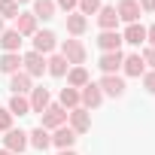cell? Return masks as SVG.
Here are the masks:
<instances>
[{"instance_id": "1", "label": "cell", "mask_w": 155, "mask_h": 155, "mask_svg": "<svg viewBox=\"0 0 155 155\" xmlns=\"http://www.w3.org/2000/svg\"><path fill=\"white\" fill-rule=\"evenodd\" d=\"M58 55H64L70 67H82V64H85V46H82L79 40H64Z\"/></svg>"}, {"instance_id": "2", "label": "cell", "mask_w": 155, "mask_h": 155, "mask_svg": "<svg viewBox=\"0 0 155 155\" xmlns=\"http://www.w3.org/2000/svg\"><path fill=\"white\" fill-rule=\"evenodd\" d=\"M40 116H43V125H40V128H46V131H55V128L67 125V110H64L61 104H49L46 113H40Z\"/></svg>"}, {"instance_id": "3", "label": "cell", "mask_w": 155, "mask_h": 155, "mask_svg": "<svg viewBox=\"0 0 155 155\" xmlns=\"http://www.w3.org/2000/svg\"><path fill=\"white\" fill-rule=\"evenodd\" d=\"M79 104H82L85 110H97V107L104 104V91H101V85H97V82L82 85V88H79Z\"/></svg>"}, {"instance_id": "4", "label": "cell", "mask_w": 155, "mask_h": 155, "mask_svg": "<svg viewBox=\"0 0 155 155\" xmlns=\"http://www.w3.org/2000/svg\"><path fill=\"white\" fill-rule=\"evenodd\" d=\"M3 149H9L12 155H21V152L28 149V131H21V128H9L6 137H3Z\"/></svg>"}, {"instance_id": "5", "label": "cell", "mask_w": 155, "mask_h": 155, "mask_svg": "<svg viewBox=\"0 0 155 155\" xmlns=\"http://www.w3.org/2000/svg\"><path fill=\"white\" fill-rule=\"evenodd\" d=\"M67 122H70V128H73L76 134H85V131H91V113H88L85 107H76V110H70V113H67Z\"/></svg>"}, {"instance_id": "6", "label": "cell", "mask_w": 155, "mask_h": 155, "mask_svg": "<svg viewBox=\"0 0 155 155\" xmlns=\"http://www.w3.org/2000/svg\"><path fill=\"white\" fill-rule=\"evenodd\" d=\"M21 70L31 76V79H37V76L46 73V58L37 55V52H28V55H21Z\"/></svg>"}, {"instance_id": "7", "label": "cell", "mask_w": 155, "mask_h": 155, "mask_svg": "<svg viewBox=\"0 0 155 155\" xmlns=\"http://www.w3.org/2000/svg\"><path fill=\"white\" fill-rule=\"evenodd\" d=\"M116 15H119V21L137 25V21H140V15H143V9H140L137 0H122V3L116 6Z\"/></svg>"}, {"instance_id": "8", "label": "cell", "mask_w": 155, "mask_h": 155, "mask_svg": "<svg viewBox=\"0 0 155 155\" xmlns=\"http://www.w3.org/2000/svg\"><path fill=\"white\" fill-rule=\"evenodd\" d=\"M76 140H79V134H76L70 125H61V128L52 131V146H58V149H73Z\"/></svg>"}, {"instance_id": "9", "label": "cell", "mask_w": 155, "mask_h": 155, "mask_svg": "<svg viewBox=\"0 0 155 155\" xmlns=\"http://www.w3.org/2000/svg\"><path fill=\"white\" fill-rule=\"evenodd\" d=\"M55 46H58L55 31H37V34H34V52H37V55H43V58H46Z\"/></svg>"}, {"instance_id": "10", "label": "cell", "mask_w": 155, "mask_h": 155, "mask_svg": "<svg viewBox=\"0 0 155 155\" xmlns=\"http://www.w3.org/2000/svg\"><path fill=\"white\" fill-rule=\"evenodd\" d=\"M122 61H125L122 49H119V52H104V55H101V61H97V67L104 70V76H113V73H119V70H122Z\"/></svg>"}, {"instance_id": "11", "label": "cell", "mask_w": 155, "mask_h": 155, "mask_svg": "<svg viewBox=\"0 0 155 155\" xmlns=\"http://www.w3.org/2000/svg\"><path fill=\"white\" fill-rule=\"evenodd\" d=\"M97 85H101V91H104V94H110V97H122V94H125V79H122L119 73H113V76H104V79H101Z\"/></svg>"}, {"instance_id": "12", "label": "cell", "mask_w": 155, "mask_h": 155, "mask_svg": "<svg viewBox=\"0 0 155 155\" xmlns=\"http://www.w3.org/2000/svg\"><path fill=\"white\" fill-rule=\"evenodd\" d=\"M31 113H46V107L52 104V94H49V88H43V85H37L34 91H31Z\"/></svg>"}, {"instance_id": "13", "label": "cell", "mask_w": 155, "mask_h": 155, "mask_svg": "<svg viewBox=\"0 0 155 155\" xmlns=\"http://www.w3.org/2000/svg\"><path fill=\"white\" fill-rule=\"evenodd\" d=\"M31 82H34V79H31L25 70H18V73L9 76V88H12V94H31V91H34Z\"/></svg>"}, {"instance_id": "14", "label": "cell", "mask_w": 155, "mask_h": 155, "mask_svg": "<svg viewBox=\"0 0 155 155\" xmlns=\"http://www.w3.org/2000/svg\"><path fill=\"white\" fill-rule=\"evenodd\" d=\"M15 31L21 34V37H34L40 28H37V15L34 12H18V18H15Z\"/></svg>"}, {"instance_id": "15", "label": "cell", "mask_w": 155, "mask_h": 155, "mask_svg": "<svg viewBox=\"0 0 155 155\" xmlns=\"http://www.w3.org/2000/svg\"><path fill=\"white\" fill-rule=\"evenodd\" d=\"M97 46H101V52H119L122 49V34L119 31H101Z\"/></svg>"}, {"instance_id": "16", "label": "cell", "mask_w": 155, "mask_h": 155, "mask_svg": "<svg viewBox=\"0 0 155 155\" xmlns=\"http://www.w3.org/2000/svg\"><path fill=\"white\" fill-rule=\"evenodd\" d=\"M28 146H34V149L46 152V149L52 146V134H49L46 128H34V131L28 134Z\"/></svg>"}, {"instance_id": "17", "label": "cell", "mask_w": 155, "mask_h": 155, "mask_svg": "<svg viewBox=\"0 0 155 155\" xmlns=\"http://www.w3.org/2000/svg\"><path fill=\"white\" fill-rule=\"evenodd\" d=\"M67 70H70V64H67V58H64V55H52V58H46V73H52L55 79L67 76Z\"/></svg>"}, {"instance_id": "18", "label": "cell", "mask_w": 155, "mask_h": 155, "mask_svg": "<svg viewBox=\"0 0 155 155\" xmlns=\"http://www.w3.org/2000/svg\"><path fill=\"white\" fill-rule=\"evenodd\" d=\"M122 43H131V46H143L146 43V28L137 21V25H128L125 34H122Z\"/></svg>"}, {"instance_id": "19", "label": "cell", "mask_w": 155, "mask_h": 155, "mask_svg": "<svg viewBox=\"0 0 155 155\" xmlns=\"http://www.w3.org/2000/svg\"><path fill=\"white\" fill-rule=\"evenodd\" d=\"M122 70H125V76H143V73H146V64H143V58L134 52V55H125Z\"/></svg>"}, {"instance_id": "20", "label": "cell", "mask_w": 155, "mask_h": 155, "mask_svg": "<svg viewBox=\"0 0 155 155\" xmlns=\"http://www.w3.org/2000/svg\"><path fill=\"white\" fill-rule=\"evenodd\" d=\"M21 70V55L18 52H3L0 55V73H18Z\"/></svg>"}, {"instance_id": "21", "label": "cell", "mask_w": 155, "mask_h": 155, "mask_svg": "<svg viewBox=\"0 0 155 155\" xmlns=\"http://www.w3.org/2000/svg\"><path fill=\"white\" fill-rule=\"evenodd\" d=\"M97 25H101V31H116V25H119L116 6H101V12H97Z\"/></svg>"}, {"instance_id": "22", "label": "cell", "mask_w": 155, "mask_h": 155, "mask_svg": "<svg viewBox=\"0 0 155 155\" xmlns=\"http://www.w3.org/2000/svg\"><path fill=\"white\" fill-rule=\"evenodd\" d=\"M58 104H61L67 113H70V110H76V107H82V104H79V88H70V85H67V88H61Z\"/></svg>"}, {"instance_id": "23", "label": "cell", "mask_w": 155, "mask_h": 155, "mask_svg": "<svg viewBox=\"0 0 155 155\" xmlns=\"http://www.w3.org/2000/svg\"><path fill=\"white\" fill-rule=\"evenodd\" d=\"M91 79H88V70L85 67H70L67 70V85L70 88H82V85H88Z\"/></svg>"}, {"instance_id": "24", "label": "cell", "mask_w": 155, "mask_h": 155, "mask_svg": "<svg viewBox=\"0 0 155 155\" xmlns=\"http://www.w3.org/2000/svg\"><path fill=\"white\" fill-rule=\"evenodd\" d=\"M21 34L12 28V31H3V34H0V46H3V52H18L21 49Z\"/></svg>"}, {"instance_id": "25", "label": "cell", "mask_w": 155, "mask_h": 155, "mask_svg": "<svg viewBox=\"0 0 155 155\" xmlns=\"http://www.w3.org/2000/svg\"><path fill=\"white\" fill-rule=\"evenodd\" d=\"M6 110H9L12 116H31V101H28V94H12Z\"/></svg>"}, {"instance_id": "26", "label": "cell", "mask_w": 155, "mask_h": 155, "mask_svg": "<svg viewBox=\"0 0 155 155\" xmlns=\"http://www.w3.org/2000/svg\"><path fill=\"white\" fill-rule=\"evenodd\" d=\"M55 0H34V15H37V21L43 18V21H49V18H55Z\"/></svg>"}, {"instance_id": "27", "label": "cell", "mask_w": 155, "mask_h": 155, "mask_svg": "<svg viewBox=\"0 0 155 155\" xmlns=\"http://www.w3.org/2000/svg\"><path fill=\"white\" fill-rule=\"evenodd\" d=\"M85 28H88V18H85V15H79V12H70V15H67V31H70L73 37H82Z\"/></svg>"}, {"instance_id": "28", "label": "cell", "mask_w": 155, "mask_h": 155, "mask_svg": "<svg viewBox=\"0 0 155 155\" xmlns=\"http://www.w3.org/2000/svg\"><path fill=\"white\" fill-rule=\"evenodd\" d=\"M76 9H79V15H97L101 12V0H79V6H76Z\"/></svg>"}, {"instance_id": "29", "label": "cell", "mask_w": 155, "mask_h": 155, "mask_svg": "<svg viewBox=\"0 0 155 155\" xmlns=\"http://www.w3.org/2000/svg\"><path fill=\"white\" fill-rule=\"evenodd\" d=\"M0 18H18V3L15 0H0Z\"/></svg>"}, {"instance_id": "30", "label": "cell", "mask_w": 155, "mask_h": 155, "mask_svg": "<svg viewBox=\"0 0 155 155\" xmlns=\"http://www.w3.org/2000/svg\"><path fill=\"white\" fill-rule=\"evenodd\" d=\"M9 128H12V113H9L6 107H0V131H3V134H6Z\"/></svg>"}, {"instance_id": "31", "label": "cell", "mask_w": 155, "mask_h": 155, "mask_svg": "<svg viewBox=\"0 0 155 155\" xmlns=\"http://www.w3.org/2000/svg\"><path fill=\"white\" fill-rule=\"evenodd\" d=\"M143 88H146L149 94H155V70H146V73H143Z\"/></svg>"}, {"instance_id": "32", "label": "cell", "mask_w": 155, "mask_h": 155, "mask_svg": "<svg viewBox=\"0 0 155 155\" xmlns=\"http://www.w3.org/2000/svg\"><path fill=\"white\" fill-rule=\"evenodd\" d=\"M55 6H58V9H64V12L70 15L76 6H79V0H55Z\"/></svg>"}, {"instance_id": "33", "label": "cell", "mask_w": 155, "mask_h": 155, "mask_svg": "<svg viewBox=\"0 0 155 155\" xmlns=\"http://www.w3.org/2000/svg\"><path fill=\"white\" fill-rule=\"evenodd\" d=\"M140 58H143V64H146V67H149V70H155V49H149V46H146V49H143V55H140Z\"/></svg>"}, {"instance_id": "34", "label": "cell", "mask_w": 155, "mask_h": 155, "mask_svg": "<svg viewBox=\"0 0 155 155\" xmlns=\"http://www.w3.org/2000/svg\"><path fill=\"white\" fill-rule=\"evenodd\" d=\"M143 12H155V0H137Z\"/></svg>"}, {"instance_id": "35", "label": "cell", "mask_w": 155, "mask_h": 155, "mask_svg": "<svg viewBox=\"0 0 155 155\" xmlns=\"http://www.w3.org/2000/svg\"><path fill=\"white\" fill-rule=\"evenodd\" d=\"M146 43H149V49H155V25L146 28Z\"/></svg>"}, {"instance_id": "36", "label": "cell", "mask_w": 155, "mask_h": 155, "mask_svg": "<svg viewBox=\"0 0 155 155\" xmlns=\"http://www.w3.org/2000/svg\"><path fill=\"white\" fill-rule=\"evenodd\" d=\"M58 155H76V152H73V149H61Z\"/></svg>"}, {"instance_id": "37", "label": "cell", "mask_w": 155, "mask_h": 155, "mask_svg": "<svg viewBox=\"0 0 155 155\" xmlns=\"http://www.w3.org/2000/svg\"><path fill=\"white\" fill-rule=\"evenodd\" d=\"M0 155H12V152H9V149H0Z\"/></svg>"}, {"instance_id": "38", "label": "cell", "mask_w": 155, "mask_h": 155, "mask_svg": "<svg viewBox=\"0 0 155 155\" xmlns=\"http://www.w3.org/2000/svg\"><path fill=\"white\" fill-rule=\"evenodd\" d=\"M0 34H3V18H0Z\"/></svg>"}, {"instance_id": "39", "label": "cell", "mask_w": 155, "mask_h": 155, "mask_svg": "<svg viewBox=\"0 0 155 155\" xmlns=\"http://www.w3.org/2000/svg\"><path fill=\"white\" fill-rule=\"evenodd\" d=\"M15 3H28V0H15Z\"/></svg>"}]
</instances>
